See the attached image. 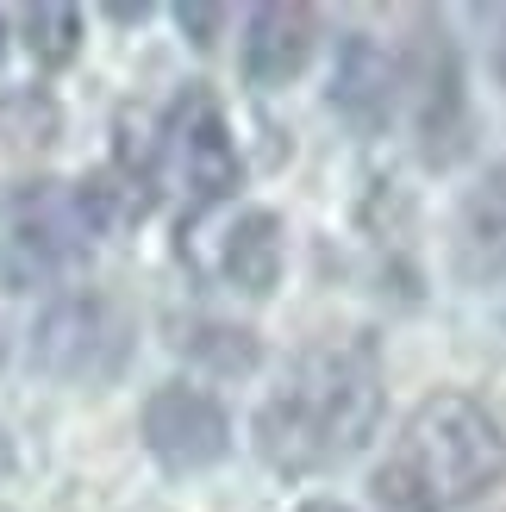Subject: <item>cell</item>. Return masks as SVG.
Returning <instances> with one entry per match:
<instances>
[{
    "label": "cell",
    "instance_id": "obj_1",
    "mask_svg": "<svg viewBox=\"0 0 506 512\" xmlns=\"http://www.w3.org/2000/svg\"><path fill=\"white\" fill-rule=\"evenodd\" d=\"M382 400V350L363 331L325 338L300 350L282 388L257 406L250 444H257L263 469H275L282 481H307L369 450L375 425H382Z\"/></svg>",
    "mask_w": 506,
    "mask_h": 512
},
{
    "label": "cell",
    "instance_id": "obj_5",
    "mask_svg": "<svg viewBox=\"0 0 506 512\" xmlns=\"http://www.w3.org/2000/svg\"><path fill=\"white\" fill-rule=\"evenodd\" d=\"M157 182H175L188 200V219L225 207L244 188V157L232 138L219 94L207 82H188L157 113Z\"/></svg>",
    "mask_w": 506,
    "mask_h": 512
},
{
    "label": "cell",
    "instance_id": "obj_7",
    "mask_svg": "<svg viewBox=\"0 0 506 512\" xmlns=\"http://www.w3.org/2000/svg\"><path fill=\"white\" fill-rule=\"evenodd\" d=\"M138 438L169 475H200L232 456V413L194 381H163L138 413Z\"/></svg>",
    "mask_w": 506,
    "mask_h": 512
},
{
    "label": "cell",
    "instance_id": "obj_14",
    "mask_svg": "<svg viewBox=\"0 0 506 512\" xmlns=\"http://www.w3.org/2000/svg\"><path fill=\"white\" fill-rule=\"evenodd\" d=\"M19 44H25V57H32L38 69H69L75 57H82V13L57 7V0L25 7L19 13Z\"/></svg>",
    "mask_w": 506,
    "mask_h": 512
},
{
    "label": "cell",
    "instance_id": "obj_20",
    "mask_svg": "<svg viewBox=\"0 0 506 512\" xmlns=\"http://www.w3.org/2000/svg\"><path fill=\"white\" fill-rule=\"evenodd\" d=\"M13 463H19V450H13V431H7V425H0V481H7V475H13Z\"/></svg>",
    "mask_w": 506,
    "mask_h": 512
},
{
    "label": "cell",
    "instance_id": "obj_16",
    "mask_svg": "<svg viewBox=\"0 0 506 512\" xmlns=\"http://www.w3.org/2000/svg\"><path fill=\"white\" fill-rule=\"evenodd\" d=\"M225 7H200V0H182V7H175V25H182V38L194 44V50H213L219 38H225Z\"/></svg>",
    "mask_w": 506,
    "mask_h": 512
},
{
    "label": "cell",
    "instance_id": "obj_21",
    "mask_svg": "<svg viewBox=\"0 0 506 512\" xmlns=\"http://www.w3.org/2000/svg\"><path fill=\"white\" fill-rule=\"evenodd\" d=\"M0 363H7V338H0Z\"/></svg>",
    "mask_w": 506,
    "mask_h": 512
},
{
    "label": "cell",
    "instance_id": "obj_10",
    "mask_svg": "<svg viewBox=\"0 0 506 512\" xmlns=\"http://www.w3.org/2000/svg\"><path fill=\"white\" fill-rule=\"evenodd\" d=\"M288 263V232L269 207H244L219 232V281L244 300H269Z\"/></svg>",
    "mask_w": 506,
    "mask_h": 512
},
{
    "label": "cell",
    "instance_id": "obj_3",
    "mask_svg": "<svg viewBox=\"0 0 506 512\" xmlns=\"http://www.w3.org/2000/svg\"><path fill=\"white\" fill-rule=\"evenodd\" d=\"M138 356V319L100 288H69L32 319V369L63 388H113Z\"/></svg>",
    "mask_w": 506,
    "mask_h": 512
},
{
    "label": "cell",
    "instance_id": "obj_2",
    "mask_svg": "<svg viewBox=\"0 0 506 512\" xmlns=\"http://www.w3.org/2000/svg\"><path fill=\"white\" fill-rule=\"evenodd\" d=\"M394 463L407 469L444 512H463L475 500H488L506 481V431L475 394L438 388L407 413Z\"/></svg>",
    "mask_w": 506,
    "mask_h": 512
},
{
    "label": "cell",
    "instance_id": "obj_19",
    "mask_svg": "<svg viewBox=\"0 0 506 512\" xmlns=\"http://www.w3.org/2000/svg\"><path fill=\"white\" fill-rule=\"evenodd\" d=\"M294 512H357L350 500H332V494H313V500H300Z\"/></svg>",
    "mask_w": 506,
    "mask_h": 512
},
{
    "label": "cell",
    "instance_id": "obj_12",
    "mask_svg": "<svg viewBox=\"0 0 506 512\" xmlns=\"http://www.w3.org/2000/svg\"><path fill=\"white\" fill-rule=\"evenodd\" d=\"M69 194H75V213H82V225H88L94 238L132 232V225H144V219H150V207H157V194L138 188L132 175H119L113 163L88 169V175H82V182H75Z\"/></svg>",
    "mask_w": 506,
    "mask_h": 512
},
{
    "label": "cell",
    "instance_id": "obj_13",
    "mask_svg": "<svg viewBox=\"0 0 506 512\" xmlns=\"http://www.w3.org/2000/svg\"><path fill=\"white\" fill-rule=\"evenodd\" d=\"M63 138V107L44 88H7L0 94V150L7 157H44Z\"/></svg>",
    "mask_w": 506,
    "mask_h": 512
},
{
    "label": "cell",
    "instance_id": "obj_15",
    "mask_svg": "<svg viewBox=\"0 0 506 512\" xmlns=\"http://www.w3.org/2000/svg\"><path fill=\"white\" fill-rule=\"evenodd\" d=\"M369 488H375V500H382V512H444V506H438L432 494H425V488H419V481H413L407 469L394 463V456H388L382 469H375V481H369Z\"/></svg>",
    "mask_w": 506,
    "mask_h": 512
},
{
    "label": "cell",
    "instance_id": "obj_4",
    "mask_svg": "<svg viewBox=\"0 0 506 512\" xmlns=\"http://www.w3.org/2000/svg\"><path fill=\"white\" fill-rule=\"evenodd\" d=\"M400 63V107L413 119V144L432 169H457L475 144V107H469V75L463 50L450 38L444 13H425Z\"/></svg>",
    "mask_w": 506,
    "mask_h": 512
},
{
    "label": "cell",
    "instance_id": "obj_8",
    "mask_svg": "<svg viewBox=\"0 0 506 512\" xmlns=\"http://www.w3.org/2000/svg\"><path fill=\"white\" fill-rule=\"evenodd\" d=\"M325 100H332V113L350 125V132H388L394 113H400V63L394 50L382 38L369 32H344L338 50H332V88H325Z\"/></svg>",
    "mask_w": 506,
    "mask_h": 512
},
{
    "label": "cell",
    "instance_id": "obj_18",
    "mask_svg": "<svg viewBox=\"0 0 506 512\" xmlns=\"http://www.w3.org/2000/svg\"><path fill=\"white\" fill-rule=\"evenodd\" d=\"M488 25H494V82L506 88V7L488 13Z\"/></svg>",
    "mask_w": 506,
    "mask_h": 512
},
{
    "label": "cell",
    "instance_id": "obj_11",
    "mask_svg": "<svg viewBox=\"0 0 506 512\" xmlns=\"http://www.w3.org/2000/svg\"><path fill=\"white\" fill-rule=\"evenodd\" d=\"M169 344L188 356V363H200L207 375L219 381H244L257 375L263 363V338L250 325H232V319H169Z\"/></svg>",
    "mask_w": 506,
    "mask_h": 512
},
{
    "label": "cell",
    "instance_id": "obj_17",
    "mask_svg": "<svg viewBox=\"0 0 506 512\" xmlns=\"http://www.w3.org/2000/svg\"><path fill=\"white\" fill-rule=\"evenodd\" d=\"M107 19L113 25H144L150 19V0H107Z\"/></svg>",
    "mask_w": 506,
    "mask_h": 512
},
{
    "label": "cell",
    "instance_id": "obj_6",
    "mask_svg": "<svg viewBox=\"0 0 506 512\" xmlns=\"http://www.w3.org/2000/svg\"><path fill=\"white\" fill-rule=\"evenodd\" d=\"M94 232L75 213L63 182H25L7 200V238H0V281L7 288H50L88 263Z\"/></svg>",
    "mask_w": 506,
    "mask_h": 512
},
{
    "label": "cell",
    "instance_id": "obj_9",
    "mask_svg": "<svg viewBox=\"0 0 506 512\" xmlns=\"http://www.w3.org/2000/svg\"><path fill=\"white\" fill-rule=\"evenodd\" d=\"M325 25L313 7H294V0H269V7H250L244 19V82L250 88H288L307 75V63L319 57Z\"/></svg>",
    "mask_w": 506,
    "mask_h": 512
}]
</instances>
